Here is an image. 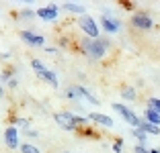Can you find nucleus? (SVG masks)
Segmentation results:
<instances>
[{"mask_svg": "<svg viewBox=\"0 0 160 153\" xmlns=\"http://www.w3.org/2000/svg\"><path fill=\"white\" fill-rule=\"evenodd\" d=\"M80 47V53L86 55L90 61H101L105 59L107 51L113 47V43L109 41L107 37H101V39H88V37H82L78 43Z\"/></svg>", "mask_w": 160, "mask_h": 153, "instance_id": "f257e3e1", "label": "nucleus"}, {"mask_svg": "<svg viewBox=\"0 0 160 153\" xmlns=\"http://www.w3.org/2000/svg\"><path fill=\"white\" fill-rule=\"evenodd\" d=\"M53 121L58 123L60 129L68 131V133H78V129L88 127L90 118L84 114H76L72 110H58V112H53Z\"/></svg>", "mask_w": 160, "mask_h": 153, "instance_id": "f03ea898", "label": "nucleus"}, {"mask_svg": "<svg viewBox=\"0 0 160 153\" xmlns=\"http://www.w3.org/2000/svg\"><path fill=\"white\" fill-rule=\"evenodd\" d=\"M129 27L136 29V31H142V33L152 31L154 29V19L146 10H136V12L129 14Z\"/></svg>", "mask_w": 160, "mask_h": 153, "instance_id": "7ed1b4c3", "label": "nucleus"}, {"mask_svg": "<svg viewBox=\"0 0 160 153\" xmlns=\"http://www.w3.org/2000/svg\"><path fill=\"white\" fill-rule=\"evenodd\" d=\"M78 29L82 31V35L88 39H101V25L90 16V14H84V16H78Z\"/></svg>", "mask_w": 160, "mask_h": 153, "instance_id": "20e7f679", "label": "nucleus"}, {"mask_svg": "<svg viewBox=\"0 0 160 153\" xmlns=\"http://www.w3.org/2000/svg\"><path fill=\"white\" fill-rule=\"evenodd\" d=\"M111 108H113V110L117 112V114L121 116V118H123V121H125L129 127H132V129H138V127L142 125V121H144L142 116H138L136 112L127 106V104H123V102H113V104H111Z\"/></svg>", "mask_w": 160, "mask_h": 153, "instance_id": "39448f33", "label": "nucleus"}, {"mask_svg": "<svg viewBox=\"0 0 160 153\" xmlns=\"http://www.w3.org/2000/svg\"><path fill=\"white\" fill-rule=\"evenodd\" d=\"M99 25H101V31H105L107 35H117V33L121 31V27H123L121 21H119L111 10H105V12L101 14Z\"/></svg>", "mask_w": 160, "mask_h": 153, "instance_id": "423d86ee", "label": "nucleus"}, {"mask_svg": "<svg viewBox=\"0 0 160 153\" xmlns=\"http://www.w3.org/2000/svg\"><path fill=\"white\" fill-rule=\"evenodd\" d=\"M19 37H21V41H23L27 47H43V49H45V37H43V35H39L37 31L23 29V31L19 33Z\"/></svg>", "mask_w": 160, "mask_h": 153, "instance_id": "0eeeda50", "label": "nucleus"}, {"mask_svg": "<svg viewBox=\"0 0 160 153\" xmlns=\"http://www.w3.org/2000/svg\"><path fill=\"white\" fill-rule=\"evenodd\" d=\"M4 145L10 149V151H17V149H21V131L19 127H14V125H8L4 129Z\"/></svg>", "mask_w": 160, "mask_h": 153, "instance_id": "6e6552de", "label": "nucleus"}, {"mask_svg": "<svg viewBox=\"0 0 160 153\" xmlns=\"http://www.w3.org/2000/svg\"><path fill=\"white\" fill-rule=\"evenodd\" d=\"M60 16V4H49L37 8V19H41L43 23H56Z\"/></svg>", "mask_w": 160, "mask_h": 153, "instance_id": "1a4fd4ad", "label": "nucleus"}, {"mask_svg": "<svg viewBox=\"0 0 160 153\" xmlns=\"http://www.w3.org/2000/svg\"><path fill=\"white\" fill-rule=\"evenodd\" d=\"M88 118H90V123H94V125H99V127H105V129H111L115 125L113 118L109 114H103V112H88Z\"/></svg>", "mask_w": 160, "mask_h": 153, "instance_id": "9d476101", "label": "nucleus"}, {"mask_svg": "<svg viewBox=\"0 0 160 153\" xmlns=\"http://www.w3.org/2000/svg\"><path fill=\"white\" fill-rule=\"evenodd\" d=\"M37 78L41 80V82L49 84L52 88H60V80H58V74L53 70H47V72H43V74H37Z\"/></svg>", "mask_w": 160, "mask_h": 153, "instance_id": "9b49d317", "label": "nucleus"}, {"mask_svg": "<svg viewBox=\"0 0 160 153\" xmlns=\"http://www.w3.org/2000/svg\"><path fill=\"white\" fill-rule=\"evenodd\" d=\"M78 94H80V98H82V100L88 102L90 106H101V100L94 96V94L90 92L88 88H84V86H78Z\"/></svg>", "mask_w": 160, "mask_h": 153, "instance_id": "f8f14e48", "label": "nucleus"}, {"mask_svg": "<svg viewBox=\"0 0 160 153\" xmlns=\"http://www.w3.org/2000/svg\"><path fill=\"white\" fill-rule=\"evenodd\" d=\"M60 8H64L66 12L78 14V16H84V14H86V6L84 4H76V2H64Z\"/></svg>", "mask_w": 160, "mask_h": 153, "instance_id": "ddd939ff", "label": "nucleus"}, {"mask_svg": "<svg viewBox=\"0 0 160 153\" xmlns=\"http://www.w3.org/2000/svg\"><path fill=\"white\" fill-rule=\"evenodd\" d=\"M119 96H121L123 104H127V102H136L138 92H136V88H133V86H123L121 92H119Z\"/></svg>", "mask_w": 160, "mask_h": 153, "instance_id": "4468645a", "label": "nucleus"}, {"mask_svg": "<svg viewBox=\"0 0 160 153\" xmlns=\"http://www.w3.org/2000/svg\"><path fill=\"white\" fill-rule=\"evenodd\" d=\"M142 118H144L146 123H150V125L160 127V112H156V110H150V108H146V110H144V114H142Z\"/></svg>", "mask_w": 160, "mask_h": 153, "instance_id": "2eb2a0df", "label": "nucleus"}, {"mask_svg": "<svg viewBox=\"0 0 160 153\" xmlns=\"http://www.w3.org/2000/svg\"><path fill=\"white\" fill-rule=\"evenodd\" d=\"M12 78H17V67H14V65H6L4 70L0 72V84H2V82L8 84Z\"/></svg>", "mask_w": 160, "mask_h": 153, "instance_id": "dca6fc26", "label": "nucleus"}, {"mask_svg": "<svg viewBox=\"0 0 160 153\" xmlns=\"http://www.w3.org/2000/svg\"><path fill=\"white\" fill-rule=\"evenodd\" d=\"M132 137H133V139H136L140 145H148V137H150V135L144 133L142 129H132Z\"/></svg>", "mask_w": 160, "mask_h": 153, "instance_id": "f3484780", "label": "nucleus"}, {"mask_svg": "<svg viewBox=\"0 0 160 153\" xmlns=\"http://www.w3.org/2000/svg\"><path fill=\"white\" fill-rule=\"evenodd\" d=\"M138 129H142L144 133H148V135H154V137H158V135H160V127L150 125V123H146V121H142V125L138 127Z\"/></svg>", "mask_w": 160, "mask_h": 153, "instance_id": "a211bd4d", "label": "nucleus"}, {"mask_svg": "<svg viewBox=\"0 0 160 153\" xmlns=\"http://www.w3.org/2000/svg\"><path fill=\"white\" fill-rule=\"evenodd\" d=\"M31 70H33L35 74H43V72H47L49 67H47L41 59H31Z\"/></svg>", "mask_w": 160, "mask_h": 153, "instance_id": "6ab92c4d", "label": "nucleus"}, {"mask_svg": "<svg viewBox=\"0 0 160 153\" xmlns=\"http://www.w3.org/2000/svg\"><path fill=\"white\" fill-rule=\"evenodd\" d=\"M64 96H66L68 100L76 102V100L80 98V94H78V86H68V88H66V92H64Z\"/></svg>", "mask_w": 160, "mask_h": 153, "instance_id": "aec40b11", "label": "nucleus"}, {"mask_svg": "<svg viewBox=\"0 0 160 153\" xmlns=\"http://www.w3.org/2000/svg\"><path fill=\"white\" fill-rule=\"evenodd\" d=\"M19 151L21 153H41V151H39V147H37V145H33L31 141H25V143L21 145Z\"/></svg>", "mask_w": 160, "mask_h": 153, "instance_id": "412c9836", "label": "nucleus"}, {"mask_svg": "<svg viewBox=\"0 0 160 153\" xmlns=\"http://www.w3.org/2000/svg\"><path fill=\"white\" fill-rule=\"evenodd\" d=\"M146 108L160 112V98H158V96H150V98L146 100Z\"/></svg>", "mask_w": 160, "mask_h": 153, "instance_id": "4be33fe9", "label": "nucleus"}, {"mask_svg": "<svg viewBox=\"0 0 160 153\" xmlns=\"http://www.w3.org/2000/svg\"><path fill=\"white\" fill-rule=\"evenodd\" d=\"M19 19H25V21H33L37 19V10H31V8H25L19 12Z\"/></svg>", "mask_w": 160, "mask_h": 153, "instance_id": "5701e85b", "label": "nucleus"}, {"mask_svg": "<svg viewBox=\"0 0 160 153\" xmlns=\"http://www.w3.org/2000/svg\"><path fill=\"white\" fill-rule=\"evenodd\" d=\"M111 151L113 153H123V137H117L111 145Z\"/></svg>", "mask_w": 160, "mask_h": 153, "instance_id": "b1692460", "label": "nucleus"}, {"mask_svg": "<svg viewBox=\"0 0 160 153\" xmlns=\"http://www.w3.org/2000/svg\"><path fill=\"white\" fill-rule=\"evenodd\" d=\"M133 153H150V147L148 145H133Z\"/></svg>", "mask_w": 160, "mask_h": 153, "instance_id": "393cba45", "label": "nucleus"}, {"mask_svg": "<svg viewBox=\"0 0 160 153\" xmlns=\"http://www.w3.org/2000/svg\"><path fill=\"white\" fill-rule=\"evenodd\" d=\"M25 133V137H29V139H37L39 137V131H35V129H27V131H23Z\"/></svg>", "mask_w": 160, "mask_h": 153, "instance_id": "a878e982", "label": "nucleus"}, {"mask_svg": "<svg viewBox=\"0 0 160 153\" xmlns=\"http://www.w3.org/2000/svg\"><path fill=\"white\" fill-rule=\"evenodd\" d=\"M123 8H127V10H132V12H136V10H133V8H136V2H123Z\"/></svg>", "mask_w": 160, "mask_h": 153, "instance_id": "bb28decb", "label": "nucleus"}, {"mask_svg": "<svg viewBox=\"0 0 160 153\" xmlns=\"http://www.w3.org/2000/svg\"><path fill=\"white\" fill-rule=\"evenodd\" d=\"M17 86H19V80H17V78H12V80L8 82V88H10V90H14Z\"/></svg>", "mask_w": 160, "mask_h": 153, "instance_id": "cd10ccee", "label": "nucleus"}, {"mask_svg": "<svg viewBox=\"0 0 160 153\" xmlns=\"http://www.w3.org/2000/svg\"><path fill=\"white\" fill-rule=\"evenodd\" d=\"M0 59H10V51H4V53H0Z\"/></svg>", "mask_w": 160, "mask_h": 153, "instance_id": "c85d7f7f", "label": "nucleus"}, {"mask_svg": "<svg viewBox=\"0 0 160 153\" xmlns=\"http://www.w3.org/2000/svg\"><path fill=\"white\" fill-rule=\"evenodd\" d=\"M43 51H45V53H52V55H53V53H58V49H56V47H45Z\"/></svg>", "mask_w": 160, "mask_h": 153, "instance_id": "c756f323", "label": "nucleus"}, {"mask_svg": "<svg viewBox=\"0 0 160 153\" xmlns=\"http://www.w3.org/2000/svg\"><path fill=\"white\" fill-rule=\"evenodd\" d=\"M150 153H160V147H150Z\"/></svg>", "mask_w": 160, "mask_h": 153, "instance_id": "7c9ffc66", "label": "nucleus"}, {"mask_svg": "<svg viewBox=\"0 0 160 153\" xmlns=\"http://www.w3.org/2000/svg\"><path fill=\"white\" fill-rule=\"evenodd\" d=\"M4 96V86H2V84H0V98Z\"/></svg>", "mask_w": 160, "mask_h": 153, "instance_id": "2f4dec72", "label": "nucleus"}, {"mask_svg": "<svg viewBox=\"0 0 160 153\" xmlns=\"http://www.w3.org/2000/svg\"><path fill=\"white\" fill-rule=\"evenodd\" d=\"M60 153H70V151H60Z\"/></svg>", "mask_w": 160, "mask_h": 153, "instance_id": "473e14b6", "label": "nucleus"}]
</instances>
